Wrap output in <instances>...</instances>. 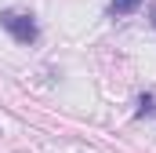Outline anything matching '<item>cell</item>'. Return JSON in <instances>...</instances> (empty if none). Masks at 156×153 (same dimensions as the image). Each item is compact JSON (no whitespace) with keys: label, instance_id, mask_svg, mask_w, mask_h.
<instances>
[{"label":"cell","instance_id":"2","mask_svg":"<svg viewBox=\"0 0 156 153\" xmlns=\"http://www.w3.org/2000/svg\"><path fill=\"white\" fill-rule=\"evenodd\" d=\"M142 7V0H113L109 4V15L113 18H123V15H131V11H138Z\"/></svg>","mask_w":156,"mask_h":153},{"label":"cell","instance_id":"1","mask_svg":"<svg viewBox=\"0 0 156 153\" xmlns=\"http://www.w3.org/2000/svg\"><path fill=\"white\" fill-rule=\"evenodd\" d=\"M0 26H4L11 37L18 40V44H33V40L40 37L33 15H22V11H4V15H0Z\"/></svg>","mask_w":156,"mask_h":153},{"label":"cell","instance_id":"3","mask_svg":"<svg viewBox=\"0 0 156 153\" xmlns=\"http://www.w3.org/2000/svg\"><path fill=\"white\" fill-rule=\"evenodd\" d=\"M156 106H153V95H142L138 99V117H145V113H153Z\"/></svg>","mask_w":156,"mask_h":153},{"label":"cell","instance_id":"4","mask_svg":"<svg viewBox=\"0 0 156 153\" xmlns=\"http://www.w3.org/2000/svg\"><path fill=\"white\" fill-rule=\"evenodd\" d=\"M149 15H153V26H156V4H153V7H149Z\"/></svg>","mask_w":156,"mask_h":153}]
</instances>
